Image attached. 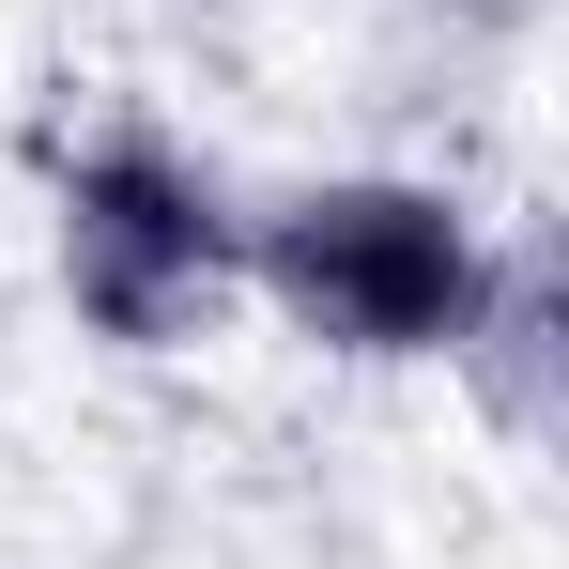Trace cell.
Returning <instances> with one entry per match:
<instances>
[{"instance_id": "cell-1", "label": "cell", "mask_w": 569, "mask_h": 569, "mask_svg": "<svg viewBox=\"0 0 569 569\" xmlns=\"http://www.w3.org/2000/svg\"><path fill=\"white\" fill-rule=\"evenodd\" d=\"M477 278H492V216L462 186H416V170H323V186L247 216V292L339 370L462 355Z\"/></svg>"}, {"instance_id": "cell-2", "label": "cell", "mask_w": 569, "mask_h": 569, "mask_svg": "<svg viewBox=\"0 0 569 569\" xmlns=\"http://www.w3.org/2000/svg\"><path fill=\"white\" fill-rule=\"evenodd\" d=\"M47 262H62L78 339H108V355H186L200 323L247 292V216H231V186L200 170L186 139L93 123V139H62V170H47Z\"/></svg>"}, {"instance_id": "cell-3", "label": "cell", "mask_w": 569, "mask_h": 569, "mask_svg": "<svg viewBox=\"0 0 569 569\" xmlns=\"http://www.w3.org/2000/svg\"><path fill=\"white\" fill-rule=\"evenodd\" d=\"M447 370L492 400L508 447L555 431V247H539V231H492V278H477V323H462Z\"/></svg>"}]
</instances>
